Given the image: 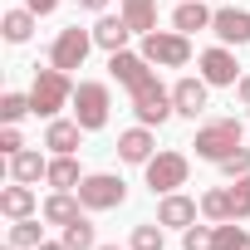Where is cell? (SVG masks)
<instances>
[{
    "label": "cell",
    "instance_id": "1",
    "mask_svg": "<svg viewBox=\"0 0 250 250\" xmlns=\"http://www.w3.org/2000/svg\"><path fill=\"white\" fill-rule=\"evenodd\" d=\"M108 74H113L123 88H128L138 123H147V128H162V123L177 113V108H172V88H162L157 69H152L143 54H133V49H118V54H108Z\"/></svg>",
    "mask_w": 250,
    "mask_h": 250
},
{
    "label": "cell",
    "instance_id": "2",
    "mask_svg": "<svg viewBox=\"0 0 250 250\" xmlns=\"http://www.w3.org/2000/svg\"><path fill=\"white\" fill-rule=\"evenodd\" d=\"M74 79L64 69H35V83H30V103H35V118H59V108L74 103Z\"/></svg>",
    "mask_w": 250,
    "mask_h": 250
},
{
    "label": "cell",
    "instance_id": "3",
    "mask_svg": "<svg viewBox=\"0 0 250 250\" xmlns=\"http://www.w3.org/2000/svg\"><path fill=\"white\" fill-rule=\"evenodd\" d=\"M240 138H245V128H240V118H211V123H201L196 128V157H206V162H226L235 147H240Z\"/></svg>",
    "mask_w": 250,
    "mask_h": 250
},
{
    "label": "cell",
    "instance_id": "4",
    "mask_svg": "<svg viewBox=\"0 0 250 250\" xmlns=\"http://www.w3.org/2000/svg\"><path fill=\"white\" fill-rule=\"evenodd\" d=\"M138 54L147 64H157V69H182V64H191V35H182V30H152V35H143Z\"/></svg>",
    "mask_w": 250,
    "mask_h": 250
},
{
    "label": "cell",
    "instance_id": "5",
    "mask_svg": "<svg viewBox=\"0 0 250 250\" xmlns=\"http://www.w3.org/2000/svg\"><path fill=\"white\" fill-rule=\"evenodd\" d=\"M108 113H113V93H108V83L83 79V83L74 88V118H79V128H83V133L108 128Z\"/></svg>",
    "mask_w": 250,
    "mask_h": 250
},
{
    "label": "cell",
    "instance_id": "6",
    "mask_svg": "<svg viewBox=\"0 0 250 250\" xmlns=\"http://www.w3.org/2000/svg\"><path fill=\"white\" fill-rule=\"evenodd\" d=\"M74 191H79L83 211H118L123 201H128V182L113 177V172H88Z\"/></svg>",
    "mask_w": 250,
    "mask_h": 250
},
{
    "label": "cell",
    "instance_id": "7",
    "mask_svg": "<svg viewBox=\"0 0 250 250\" xmlns=\"http://www.w3.org/2000/svg\"><path fill=\"white\" fill-rule=\"evenodd\" d=\"M147 187H152V196H167V191H177V187H187V177H191V162H187V152H157L147 167Z\"/></svg>",
    "mask_w": 250,
    "mask_h": 250
},
{
    "label": "cell",
    "instance_id": "8",
    "mask_svg": "<svg viewBox=\"0 0 250 250\" xmlns=\"http://www.w3.org/2000/svg\"><path fill=\"white\" fill-rule=\"evenodd\" d=\"M88 49H93V30L69 25V30H59V35H54V44H49V64H54V69H64V74H74V69H83Z\"/></svg>",
    "mask_w": 250,
    "mask_h": 250
},
{
    "label": "cell",
    "instance_id": "9",
    "mask_svg": "<svg viewBox=\"0 0 250 250\" xmlns=\"http://www.w3.org/2000/svg\"><path fill=\"white\" fill-rule=\"evenodd\" d=\"M196 64H201V79H206L211 88H230V83H240V74H235L240 64H235V54H230L226 44H216V49H206V54H201Z\"/></svg>",
    "mask_w": 250,
    "mask_h": 250
},
{
    "label": "cell",
    "instance_id": "10",
    "mask_svg": "<svg viewBox=\"0 0 250 250\" xmlns=\"http://www.w3.org/2000/svg\"><path fill=\"white\" fill-rule=\"evenodd\" d=\"M118 157L133 162V167H147V162L157 157V138H152L147 123H138V128H128V133H118Z\"/></svg>",
    "mask_w": 250,
    "mask_h": 250
},
{
    "label": "cell",
    "instance_id": "11",
    "mask_svg": "<svg viewBox=\"0 0 250 250\" xmlns=\"http://www.w3.org/2000/svg\"><path fill=\"white\" fill-rule=\"evenodd\" d=\"M206 79H177L172 83V108L182 113V118H201L206 113Z\"/></svg>",
    "mask_w": 250,
    "mask_h": 250
},
{
    "label": "cell",
    "instance_id": "12",
    "mask_svg": "<svg viewBox=\"0 0 250 250\" xmlns=\"http://www.w3.org/2000/svg\"><path fill=\"white\" fill-rule=\"evenodd\" d=\"M196 211H201V201H191V196H182V191H167V196L157 201V221H162V226H177V230L196 226Z\"/></svg>",
    "mask_w": 250,
    "mask_h": 250
},
{
    "label": "cell",
    "instance_id": "13",
    "mask_svg": "<svg viewBox=\"0 0 250 250\" xmlns=\"http://www.w3.org/2000/svg\"><path fill=\"white\" fill-rule=\"evenodd\" d=\"M211 30H216V40L221 44H250V15L245 10H235V5H226V10H216V20H211Z\"/></svg>",
    "mask_w": 250,
    "mask_h": 250
},
{
    "label": "cell",
    "instance_id": "14",
    "mask_svg": "<svg viewBox=\"0 0 250 250\" xmlns=\"http://www.w3.org/2000/svg\"><path fill=\"white\" fill-rule=\"evenodd\" d=\"M128 35H133V25L123 20V15H98V25H93V44L108 49V54L128 49Z\"/></svg>",
    "mask_w": 250,
    "mask_h": 250
},
{
    "label": "cell",
    "instance_id": "15",
    "mask_svg": "<svg viewBox=\"0 0 250 250\" xmlns=\"http://www.w3.org/2000/svg\"><path fill=\"white\" fill-rule=\"evenodd\" d=\"M83 216V201H79V191H54V196H44V221L49 226H74Z\"/></svg>",
    "mask_w": 250,
    "mask_h": 250
},
{
    "label": "cell",
    "instance_id": "16",
    "mask_svg": "<svg viewBox=\"0 0 250 250\" xmlns=\"http://www.w3.org/2000/svg\"><path fill=\"white\" fill-rule=\"evenodd\" d=\"M79 138H83L79 118H49V128H44V147L49 152H79Z\"/></svg>",
    "mask_w": 250,
    "mask_h": 250
},
{
    "label": "cell",
    "instance_id": "17",
    "mask_svg": "<svg viewBox=\"0 0 250 250\" xmlns=\"http://www.w3.org/2000/svg\"><path fill=\"white\" fill-rule=\"evenodd\" d=\"M35 187L30 182H15V187H5L0 191V216H10V221H25V216H35Z\"/></svg>",
    "mask_w": 250,
    "mask_h": 250
},
{
    "label": "cell",
    "instance_id": "18",
    "mask_svg": "<svg viewBox=\"0 0 250 250\" xmlns=\"http://www.w3.org/2000/svg\"><path fill=\"white\" fill-rule=\"evenodd\" d=\"M44 182H49L54 191H74V187L83 182V172H79L74 152H54V157H49V172H44Z\"/></svg>",
    "mask_w": 250,
    "mask_h": 250
},
{
    "label": "cell",
    "instance_id": "19",
    "mask_svg": "<svg viewBox=\"0 0 250 250\" xmlns=\"http://www.w3.org/2000/svg\"><path fill=\"white\" fill-rule=\"evenodd\" d=\"M211 20H216V10H206L201 0H182V5L172 10V25H177L182 35H196V30H206Z\"/></svg>",
    "mask_w": 250,
    "mask_h": 250
},
{
    "label": "cell",
    "instance_id": "20",
    "mask_svg": "<svg viewBox=\"0 0 250 250\" xmlns=\"http://www.w3.org/2000/svg\"><path fill=\"white\" fill-rule=\"evenodd\" d=\"M35 10H5L0 15V35H5V44H25L30 35H35Z\"/></svg>",
    "mask_w": 250,
    "mask_h": 250
},
{
    "label": "cell",
    "instance_id": "21",
    "mask_svg": "<svg viewBox=\"0 0 250 250\" xmlns=\"http://www.w3.org/2000/svg\"><path fill=\"white\" fill-rule=\"evenodd\" d=\"M123 20L133 25V35H152L157 30V0H123Z\"/></svg>",
    "mask_w": 250,
    "mask_h": 250
},
{
    "label": "cell",
    "instance_id": "22",
    "mask_svg": "<svg viewBox=\"0 0 250 250\" xmlns=\"http://www.w3.org/2000/svg\"><path fill=\"white\" fill-rule=\"evenodd\" d=\"M44 172H49V162H44L35 147H20V152L10 157V177H15V182H40Z\"/></svg>",
    "mask_w": 250,
    "mask_h": 250
},
{
    "label": "cell",
    "instance_id": "23",
    "mask_svg": "<svg viewBox=\"0 0 250 250\" xmlns=\"http://www.w3.org/2000/svg\"><path fill=\"white\" fill-rule=\"evenodd\" d=\"M201 216H206V221H216V226H221V221H230V187H211V191L201 196Z\"/></svg>",
    "mask_w": 250,
    "mask_h": 250
},
{
    "label": "cell",
    "instance_id": "24",
    "mask_svg": "<svg viewBox=\"0 0 250 250\" xmlns=\"http://www.w3.org/2000/svg\"><path fill=\"white\" fill-rule=\"evenodd\" d=\"M10 245H15V250H40V245H44V230H40V221H35V216L15 221V226H10Z\"/></svg>",
    "mask_w": 250,
    "mask_h": 250
},
{
    "label": "cell",
    "instance_id": "25",
    "mask_svg": "<svg viewBox=\"0 0 250 250\" xmlns=\"http://www.w3.org/2000/svg\"><path fill=\"white\" fill-rule=\"evenodd\" d=\"M167 240H162V221H143V226H133V240H128V250H162Z\"/></svg>",
    "mask_w": 250,
    "mask_h": 250
},
{
    "label": "cell",
    "instance_id": "26",
    "mask_svg": "<svg viewBox=\"0 0 250 250\" xmlns=\"http://www.w3.org/2000/svg\"><path fill=\"white\" fill-rule=\"evenodd\" d=\"M64 245H69V250H98V240H93V226H88V216H79L74 226H64Z\"/></svg>",
    "mask_w": 250,
    "mask_h": 250
},
{
    "label": "cell",
    "instance_id": "27",
    "mask_svg": "<svg viewBox=\"0 0 250 250\" xmlns=\"http://www.w3.org/2000/svg\"><path fill=\"white\" fill-rule=\"evenodd\" d=\"M216 250H250V230H240L235 221L216 226Z\"/></svg>",
    "mask_w": 250,
    "mask_h": 250
},
{
    "label": "cell",
    "instance_id": "28",
    "mask_svg": "<svg viewBox=\"0 0 250 250\" xmlns=\"http://www.w3.org/2000/svg\"><path fill=\"white\" fill-rule=\"evenodd\" d=\"M25 113H35L30 93H5V98H0V123H20Z\"/></svg>",
    "mask_w": 250,
    "mask_h": 250
},
{
    "label": "cell",
    "instance_id": "29",
    "mask_svg": "<svg viewBox=\"0 0 250 250\" xmlns=\"http://www.w3.org/2000/svg\"><path fill=\"white\" fill-rule=\"evenodd\" d=\"M182 250H216V226H187Z\"/></svg>",
    "mask_w": 250,
    "mask_h": 250
},
{
    "label": "cell",
    "instance_id": "30",
    "mask_svg": "<svg viewBox=\"0 0 250 250\" xmlns=\"http://www.w3.org/2000/svg\"><path fill=\"white\" fill-rule=\"evenodd\" d=\"M245 216H250V172L235 177V187H230V221H245Z\"/></svg>",
    "mask_w": 250,
    "mask_h": 250
},
{
    "label": "cell",
    "instance_id": "31",
    "mask_svg": "<svg viewBox=\"0 0 250 250\" xmlns=\"http://www.w3.org/2000/svg\"><path fill=\"white\" fill-rule=\"evenodd\" d=\"M216 167H221L226 177H245V172H250V147H235V152H230L226 162H216Z\"/></svg>",
    "mask_w": 250,
    "mask_h": 250
},
{
    "label": "cell",
    "instance_id": "32",
    "mask_svg": "<svg viewBox=\"0 0 250 250\" xmlns=\"http://www.w3.org/2000/svg\"><path fill=\"white\" fill-rule=\"evenodd\" d=\"M25 147V138H20V128H15V123H5V128H0V152H5V157H15Z\"/></svg>",
    "mask_w": 250,
    "mask_h": 250
},
{
    "label": "cell",
    "instance_id": "33",
    "mask_svg": "<svg viewBox=\"0 0 250 250\" xmlns=\"http://www.w3.org/2000/svg\"><path fill=\"white\" fill-rule=\"evenodd\" d=\"M25 10H35V15H54L59 0H25Z\"/></svg>",
    "mask_w": 250,
    "mask_h": 250
},
{
    "label": "cell",
    "instance_id": "34",
    "mask_svg": "<svg viewBox=\"0 0 250 250\" xmlns=\"http://www.w3.org/2000/svg\"><path fill=\"white\" fill-rule=\"evenodd\" d=\"M79 10H88V15H103V10H108V0H79Z\"/></svg>",
    "mask_w": 250,
    "mask_h": 250
},
{
    "label": "cell",
    "instance_id": "35",
    "mask_svg": "<svg viewBox=\"0 0 250 250\" xmlns=\"http://www.w3.org/2000/svg\"><path fill=\"white\" fill-rule=\"evenodd\" d=\"M235 93H240V103L250 108V74H240V83H235Z\"/></svg>",
    "mask_w": 250,
    "mask_h": 250
},
{
    "label": "cell",
    "instance_id": "36",
    "mask_svg": "<svg viewBox=\"0 0 250 250\" xmlns=\"http://www.w3.org/2000/svg\"><path fill=\"white\" fill-rule=\"evenodd\" d=\"M40 250H69V245H64V240H44Z\"/></svg>",
    "mask_w": 250,
    "mask_h": 250
},
{
    "label": "cell",
    "instance_id": "37",
    "mask_svg": "<svg viewBox=\"0 0 250 250\" xmlns=\"http://www.w3.org/2000/svg\"><path fill=\"white\" fill-rule=\"evenodd\" d=\"M98 250H118V245H98Z\"/></svg>",
    "mask_w": 250,
    "mask_h": 250
},
{
    "label": "cell",
    "instance_id": "38",
    "mask_svg": "<svg viewBox=\"0 0 250 250\" xmlns=\"http://www.w3.org/2000/svg\"><path fill=\"white\" fill-rule=\"evenodd\" d=\"M5 250H15V245H5Z\"/></svg>",
    "mask_w": 250,
    "mask_h": 250
}]
</instances>
